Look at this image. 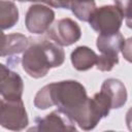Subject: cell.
<instances>
[{"mask_svg":"<svg viewBox=\"0 0 132 132\" xmlns=\"http://www.w3.org/2000/svg\"><path fill=\"white\" fill-rule=\"evenodd\" d=\"M73 67L78 71H86L96 65L98 55L88 46L80 45L74 48L70 56Z\"/></svg>","mask_w":132,"mask_h":132,"instance_id":"obj_12","label":"cell"},{"mask_svg":"<svg viewBox=\"0 0 132 132\" xmlns=\"http://www.w3.org/2000/svg\"><path fill=\"white\" fill-rule=\"evenodd\" d=\"M19 21V9L9 0L0 1V25L2 30L12 28Z\"/></svg>","mask_w":132,"mask_h":132,"instance_id":"obj_13","label":"cell"},{"mask_svg":"<svg viewBox=\"0 0 132 132\" xmlns=\"http://www.w3.org/2000/svg\"><path fill=\"white\" fill-rule=\"evenodd\" d=\"M125 22H126V25H127V27H128V28H130V29H132V16H131L130 19H127V20H125Z\"/></svg>","mask_w":132,"mask_h":132,"instance_id":"obj_21","label":"cell"},{"mask_svg":"<svg viewBox=\"0 0 132 132\" xmlns=\"http://www.w3.org/2000/svg\"><path fill=\"white\" fill-rule=\"evenodd\" d=\"M24 82L19 73L0 64V93L4 99L22 98Z\"/></svg>","mask_w":132,"mask_h":132,"instance_id":"obj_8","label":"cell"},{"mask_svg":"<svg viewBox=\"0 0 132 132\" xmlns=\"http://www.w3.org/2000/svg\"><path fill=\"white\" fill-rule=\"evenodd\" d=\"M116 5L121 10L125 20L132 16V0H116Z\"/></svg>","mask_w":132,"mask_h":132,"instance_id":"obj_16","label":"cell"},{"mask_svg":"<svg viewBox=\"0 0 132 132\" xmlns=\"http://www.w3.org/2000/svg\"><path fill=\"white\" fill-rule=\"evenodd\" d=\"M55 20V12L50 6L43 4L31 5L25 16L27 30L33 34H43L47 32Z\"/></svg>","mask_w":132,"mask_h":132,"instance_id":"obj_6","label":"cell"},{"mask_svg":"<svg viewBox=\"0 0 132 132\" xmlns=\"http://www.w3.org/2000/svg\"><path fill=\"white\" fill-rule=\"evenodd\" d=\"M118 63H119V56L101 54L100 56H98L96 66L97 69L100 71H110Z\"/></svg>","mask_w":132,"mask_h":132,"instance_id":"obj_15","label":"cell"},{"mask_svg":"<svg viewBox=\"0 0 132 132\" xmlns=\"http://www.w3.org/2000/svg\"><path fill=\"white\" fill-rule=\"evenodd\" d=\"M96 8L95 0H75L70 7L72 13L84 22H89Z\"/></svg>","mask_w":132,"mask_h":132,"instance_id":"obj_14","label":"cell"},{"mask_svg":"<svg viewBox=\"0 0 132 132\" xmlns=\"http://www.w3.org/2000/svg\"><path fill=\"white\" fill-rule=\"evenodd\" d=\"M123 20L124 16L117 5H104L95 9L89 24L99 34H111L119 32Z\"/></svg>","mask_w":132,"mask_h":132,"instance_id":"obj_3","label":"cell"},{"mask_svg":"<svg viewBox=\"0 0 132 132\" xmlns=\"http://www.w3.org/2000/svg\"><path fill=\"white\" fill-rule=\"evenodd\" d=\"M114 1H116V0H114Z\"/></svg>","mask_w":132,"mask_h":132,"instance_id":"obj_22","label":"cell"},{"mask_svg":"<svg viewBox=\"0 0 132 132\" xmlns=\"http://www.w3.org/2000/svg\"><path fill=\"white\" fill-rule=\"evenodd\" d=\"M124 43L125 39L120 31L111 34H99L96 40V46L101 54L113 56L119 55Z\"/></svg>","mask_w":132,"mask_h":132,"instance_id":"obj_11","label":"cell"},{"mask_svg":"<svg viewBox=\"0 0 132 132\" xmlns=\"http://www.w3.org/2000/svg\"><path fill=\"white\" fill-rule=\"evenodd\" d=\"M101 91L104 92L111 102V108L118 109L124 106L127 101V90L125 85L117 78H107L101 86Z\"/></svg>","mask_w":132,"mask_h":132,"instance_id":"obj_9","label":"cell"},{"mask_svg":"<svg viewBox=\"0 0 132 132\" xmlns=\"http://www.w3.org/2000/svg\"><path fill=\"white\" fill-rule=\"evenodd\" d=\"M74 1L75 0H56V8L70 9V7Z\"/></svg>","mask_w":132,"mask_h":132,"instance_id":"obj_18","label":"cell"},{"mask_svg":"<svg viewBox=\"0 0 132 132\" xmlns=\"http://www.w3.org/2000/svg\"><path fill=\"white\" fill-rule=\"evenodd\" d=\"M1 41V57L19 55L25 52L29 45V38L21 33H2Z\"/></svg>","mask_w":132,"mask_h":132,"instance_id":"obj_10","label":"cell"},{"mask_svg":"<svg viewBox=\"0 0 132 132\" xmlns=\"http://www.w3.org/2000/svg\"><path fill=\"white\" fill-rule=\"evenodd\" d=\"M46 33L52 40L61 46H69L78 41L81 36L80 27L69 18H64L53 23Z\"/></svg>","mask_w":132,"mask_h":132,"instance_id":"obj_5","label":"cell"},{"mask_svg":"<svg viewBox=\"0 0 132 132\" xmlns=\"http://www.w3.org/2000/svg\"><path fill=\"white\" fill-rule=\"evenodd\" d=\"M126 124L130 131H132V107H130L126 113Z\"/></svg>","mask_w":132,"mask_h":132,"instance_id":"obj_19","label":"cell"},{"mask_svg":"<svg viewBox=\"0 0 132 132\" xmlns=\"http://www.w3.org/2000/svg\"><path fill=\"white\" fill-rule=\"evenodd\" d=\"M40 2L52 7H56V0H27V2Z\"/></svg>","mask_w":132,"mask_h":132,"instance_id":"obj_20","label":"cell"},{"mask_svg":"<svg viewBox=\"0 0 132 132\" xmlns=\"http://www.w3.org/2000/svg\"><path fill=\"white\" fill-rule=\"evenodd\" d=\"M121 52H122L124 59L132 63V37H129L127 40H125V43Z\"/></svg>","mask_w":132,"mask_h":132,"instance_id":"obj_17","label":"cell"},{"mask_svg":"<svg viewBox=\"0 0 132 132\" xmlns=\"http://www.w3.org/2000/svg\"><path fill=\"white\" fill-rule=\"evenodd\" d=\"M88 98L87 91L79 81L62 80L42 87L35 95L34 105L38 109L57 106L74 121Z\"/></svg>","mask_w":132,"mask_h":132,"instance_id":"obj_1","label":"cell"},{"mask_svg":"<svg viewBox=\"0 0 132 132\" xmlns=\"http://www.w3.org/2000/svg\"><path fill=\"white\" fill-rule=\"evenodd\" d=\"M75 122L60 109L54 110L44 118L35 120V127L30 131H75Z\"/></svg>","mask_w":132,"mask_h":132,"instance_id":"obj_7","label":"cell"},{"mask_svg":"<svg viewBox=\"0 0 132 132\" xmlns=\"http://www.w3.org/2000/svg\"><path fill=\"white\" fill-rule=\"evenodd\" d=\"M0 124L12 131H21L28 126L29 119L22 98L1 100Z\"/></svg>","mask_w":132,"mask_h":132,"instance_id":"obj_4","label":"cell"},{"mask_svg":"<svg viewBox=\"0 0 132 132\" xmlns=\"http://www.w3.org/2000/svg\"><path fill=\"white\" fill-rule=\"evenodd\" d=\"M64 60V50L50 37H30L29 45L22 57V66L29 76L40 78L51 68L61 66Z\"/></svg>","mask_w":132,"mask_h":132,"instance_id":"obj_2","label":"cell"}]
</instances>
